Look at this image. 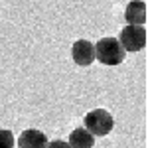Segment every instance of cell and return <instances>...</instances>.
Here are the masks:
<instances>
[{
    "label": "cell",
    "mask_w": 148,
    "mask_h": 148,
    "mask_svg": "<svg viewBox=\"0 0 148 148\" xmlns=\"http://www.w3.org/2000/svg\"><path fill=\"white\" fill-rule=\"evenodd\" d=\"M95 59L101 61L103 65H121L125 61V47L121 46L119 38H103L95 44Z\"/></svg>",
    "instance_id": "obj_1"
},
{
    "label": "cell",
    "mask_w": 148,
    "mask_h": 148,
    "mask_svg": "<svg viewBox=\"0 0 148 148\" xmlns=\"http://www.w3.org/2000/svg\"><path fill=\"white\" fill-rule=\"evenodd\" d=\"M83 126L91 132L93 136H107L114 126V119L113 114L105 109H95L89 111L83 119Z\"/></svg>",
    "instance_id": "obj_2"
},
{
    "label": "cell",
    "mask_w": 148,
    "mask_h": 148,
    "mask_svg": "<svg viewBox=\"0 0 148 148\" xmlns=\"http://www.w3.org/2000/svg\"><path fill=\"white\" fill-rule=\"evenodd\" d=\"M119 42L125 47V51L144 49L146 47V30H144V26H132V24L125 26L121 36H119Z\"/></svg>",
    "instance_id": "obj_3"
},
{
    "label": "cell",
    "mask_w": 148,
    "mask_h": 148,
    "mask_svg": "<svg viewBox=\"0 0 148 148\" xmlns=\"http://www.w3.org/2000/svg\"><path fill=\"white\" fill-rule=\"evenodd\" d=\"M71 57H73V61L77 65L87 67L95 59V47H93V44L89 40H77L73 44V47H71Z\"/></svg>",
    "instance_id": "obj_4"
},
{
    "label": "cell",
    "mask_w": 148,
    "mask_h": 148,
    "mask_svg": "<svg viewBox=\"0 0 148 148\" xmlns=\"http://www.w3.org/2000/svg\"><path fill=\"white\" fill-rule=\"evenodd\" d=\"M125 20L132 26H144L146 24V2L144 0H130L125 8Z\"/></svg>",
    "instance_id": "obj_5"
},
{
    "label": "cell",
    "mask_w": 148,
    "mask_h": 148,
    "mask_svg": "<svg viewBox=\"0 0 148 148\" xmlns=\"http://www.w3.org/2000/svg\"><path fill=\"white\" fill-rule=\"evenodd\" d=\"M16 144H18V148H46L47 136L46 132H42L38 128H28L18 136Z\"/></svg>",
    "instance_id": "obj_6"
},
{
    "label": "cell",
    "mask_w": 148,
    "mask_h": 148,
    "mask_svg": "<svg viewBox=\"0 0 148 148\" xmlns=\"http://www.w3.org/2000/svg\"><path fill=\"white\" fill-rule=\"evenodd\" d=\"M67 144L71 148H93V144H95V136H93L85 126H77V128L71 130Z\"/></svg>",
    "instance_id": "obj_7"
},
{
    "label": "cell",
    "mask_w": 148,
    "mask_h": 148,
    "mask_svg": "<svg viewBox=\"0 0 148 148\" xmlns=\"http://www.w3.org/2000/svg\"><path fill=\"white\" fill-rule=\"evenodd\" d=\"M14 134L6 128H0V148H14Z\"/></svg>",
    "instance_id": "obj_8"
},
{
    "label": "cell",
    "mask_w": 148,
    "mask_h": 148,
    "mask_svg": "<svg viewBox=\"0 0 148 148\" xmlns=\"http://www.w3.org/2000/svg\"><path fill=\"white\" fill-rule=\"evenodd\" d=\"M46 148H71V146H69L65 140H51V142L46 144Z\"/></svg>",
    "instance_id": "obj_9"
}]
</instances>
